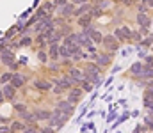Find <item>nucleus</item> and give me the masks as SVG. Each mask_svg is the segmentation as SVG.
<instances>
[{"instance_id": "nucleus-22", "label": "nucleus", "mask_w": 153, "mask_h": 133, "mask_svg": "<svg viewBox=\"0 0 153 133\" xmlns=\"http://www.w3.org/2000/svg\"><path fill=\"white\" fill-rule=\"evenodd\" d=\"M84 73H89V75H102V68H100L96 62H89L87 66H84Z\"/></svg>"}, {"instance_id": "nucleus-31", "label": "nucleus", "mask_w": 153, "mask_h": 133, "mask_svg": "<svg viewBox=\"0 0 153 133\" xmlns=\"http://www.w3.org/2000/svg\"><path fill=\"white\" fill-rule=\"evenodd\" d=\"M39 132H41V133H55L57 130H55V128H52L50 124H45V126H41V124H39Z\"/></svg>"}, {"instance_id": "nucleus-15", "label": "nucleus", "mask_w": 153, "mask_h": 133, "mask_svg": "<svg viewBox=\"0 0 153 133\" xmlns=\"http://www.w3.org/2000/svg\"><path fill=\"white\" fill-rule=\"evenodd\" d=\"M91 9H93V5H91L89 2H85V4H78V5H75L73 16H75V18H78V16H82V14H87Z\"/></svg>"}, {"instance_id": "nucleus-1", "label": "nucleus", "mask_w": 153, "mask_h": 133, "mask_svg": "<svg viewBox=\"0 0 153 133\" xmlns=\"http://www.w3.org/2000/svg\"><path fill=\"white\" fill-rule=\"evenodd\" d=\"M32 80V75H29V73H23V71H14L13 73V78H11V84L14 85V87L18 89H23V87H27L29 85V82Z\"/></svg>"}, {"instance_id": "nucleus-13", "label": "nucleus", "mask_w": 153, "mask_h": 133, "mask_svg": "<svg viewBox=\"0 0 153 133\" xmlns=\"http://www.w3.org/2000/svg\"><path fill=\"white\" fill-rule=\"evenodd\" d=\"M20 119H22L25 124H32V126H34V124H39L38 117H36V114H34V110H32V108H30L29 112H25L23 115H20Z\"/></svg>"}, {"instance_id": "nucleus-3", "label": "nucleus", "mask_w": 153, "mask_h": 133, "mask_svg": "<svg viewBox=\"0 0 153 133\" xmlns=\"http://www.w3.org/2000/svg\"><path fill=\"white\" fill-rule=\"evenodd\" d=\"M16 51L14 50H11V48H5L4 51H0V64L4 66V68H7L9 69V66L11 64H14L16 62Z\"/></svg>"}, {"instance_id": "nucleus-12", "label": "nucleus", "mask_w": 153, "mask_h": 133, "mask_svg": "<svg viewBox=\"0 0 153 133\" xmlns=\"http://www.w3.org/2000/svg\"><path fill=\"white\" fill-rule=\"evenodd\" d=\"M73 11H75V4H71V2H68L66 5H62V7L57 9L59 16H62L64 20H66V18H71V16H73Z\"/></svg>"}, {"instance_id": "nucleus-43", "label": "nucleus", "mask_w": 153, "mask_h": 133, "mask_svg": "<svg viewBox=\"0 0 153 133\" xmlns=\"http://www.w3.org/2000/svg\"><path fill=\"white\" fill-rule=\"evenodd\" d=\"M0 68H2V64H0Z\"/></svg>"}, {"instance_id": "nucleus-30", "label": "nucleus", "mask_w": 153, "mask_h": 133, "mask_svg": "<svg viewBox=\"0 0 153 133\" xmlns=\"http://www.w3.org/2000/svg\"><path fill=\"white\" fill-rule=\"evenodd\" d=\"M80 87H82V90H84V92H91L94 85H93L91 82H87V80H82V84H80Z\"/></svg>"}, {"instance_id": "nucleus-28", "label": "nucleus", "mask_w": 153, "mask_h": 133, "mask_svg": "<svg viewBox=\"0 0 153 133\" xmlns=\"http://www.w3.org/2000/svg\"><path fill=\"white\" fill-rule=\"evenodd\" d=\"M7 48H11V50H14V51H16V50H20V48H22V46H20V39H18V37L11 39V41L7 43Z\"/></svg>"}, {"instance_id": "nucleus-36", "label": "nucleus", "mask_w": 153, "mask_h": 133, "mask_svg": "<svg viewBox=\"0 0 153 133\" xmlns=\"http://www.w3.org/2000/svg\"><path fill=\"white\" fill-rule=\"evenodd\" d=\"M137 21H139V23H141V25H144V27H146V25H148V18H146V16H144V12H141V14H139V16H137Z\"/></svg>"}, {"instance_id": "nucleus-44", "label": "nucleus", "mask_w": 153, "mask_h": 133, "mask_svg": "<svg viewBox=\"0 0 153 133\" xmlns=\"http://www.w3.org/2000/svg\"><path fill=\"white\" fill-rule=\"evenodd\" d=\"M39 133H41V132H39Z\"/></svg>"}, {"instance_id": "nucleus-42", "label": "nucleus", "mask_w": 153, "mask_h": 133, "mask_svg": "<svg viewBox=\"0 0 153 133\" xmlns=\"http://www.w3.org/2000/svg\"><path fill=\"white\" fill-rule=\"evenodd\" d=\"M39 4H41V0H34V2H32V7H34V9H36V7H38Z\"/></svg>"}, {"instance_id": "nucleus-16", "label": "nucleus", "mask_w": 153, "mask_h": 133, "mask_svg": "<svg viewBox=\"0 0 153 133\" xmlns=\"http://www.w3.org/2000/svg\"><path fill=\"white\" fill-rule=\"evenodd\" d=\"M59 44L61 43H50L46 46V51H48L50 60H59Z\"/></svg>"}, {"instance_id": "nucleus-19", "label": "nucleus", "mask_w": 153, "mask_h": 133, "mask_svg": "<svg viewBox=\"0 0 153 133\" xmlns=\"http://www.w3.org/2000/svg\"><path fill=\"white\" fill-rule=\"evenodd\" d=\"M45 71L50 75H57L61 71V64L57 60H48V64H45Z\"/></svg>"}, {"instance_id": "nucleus-21", "label": "nucleus", "mask_w": 153, "mask_h": 133, "mask_svg": "<svg viewBox=\"0 0 153 133\" xmlns=\"http://www.w3.org/2000/svg\"><path fill=\"white\" fill-rule=\"evenodd\" d=\"M91 21H93V16H91V12H87V14H82V16H78L76 18V25L78 27H89L91 25Z\"/></svg>"}, {"instance_id": "nucleus-18", "label": "nucleus", "mask_w": 153, "mask_h": 133, "mask_svg": "<svg viewBox=\"0 0 153 133\" xmlns=\"http://www.w3.org/2000/svg\"><path fill=\"white\" fill-rule=\"evenodd\" d=\"M36 59H38L39 64H48V60H50V57H48V51H46V48H36Z\"/></svg>"}, {"instance_id": "nucleus-27", "label": "nucleus", "mask_w": 153, "mask_h": 133, "mask_svg": "<svg viewBox=\"0 0 153 133\" xmlns=\"http://www.w3.org/2000/svg\"><path fill=\"white\" fill-rule=\"evenodd\" d=\"M130 71H132L134 75H143V71H144V68H143V64H141V62H135V64H132V68H130Z\"/></svg>"}, {"instance_id": "nucleus-2", "label": "nucleus", "mask_w": 153, "mask_h": 133, "mask_svg": "<svg viewBox=\"0 0 153 133\" xmlns=\"http://www.w3.org/2000/svg\"><path fill=\"white\" fill-rule=\"evenodd\" d=\"M30 82H32V87L36 89V90H39V92H50V90H52V82H50V78L36 76V78H32Z\"/></svg>"}, {"instance_id": "nucleus-14", "label": "nucleus", "mask_w": 153, "mask_h": 133, "mask_svg": "<svg viewBox=\"0 0 153 133\" xmlns=\"http://www.w3.org/2000/svg\"><path fill=\"white\" fill-rule=\"evenodd\" d=\"M114 37L117 39V41H123V39H130V37H132V32H130V29H128V27H119V29H116Z\"/></svg>"}, {"instance_id": "nucleus-26", "label": "nucleus", "mask_w": 153, "mask_h": 133, "mask_svg": "<svg viewBox=\"0 0 153 133\" xmlns=\"http://www.w3.org/2000/svg\"><path fill=\"white\" fill-rule=\"evenodd\" d=\"M89 37H91V41H93V43H102V39H103V36H102V34H100L96 29H94V30L89 34Z\"/></svg>"}, {"instance_id": "nucleus-33", "label": "nucleus", "mask_w": 153, "mask_h": 133, "mask_svg": "<svg viewBox=\"0 0 153 133\" xmlns=\"http://www.w3.org/2000/svg\"><path fill=\"white\" fill-rule=\"evenodd\" d=\"M32 12H34V7H30V9H27L25 12H22V14L18 16V20H23V21H25V20H27V18H29V16H30Z\"/></svg>"}, {"instance_id": "nucleus-35", "label": "nucleus", "mask_w": 153, "mask_h": 133, "mask_svg": "<svg viewBox=\"0 0 153 133\" xmlns=\"http://www.w3.org/2000/svg\"><path fill=\"white\" fill-rule=\"evenodd\" d=\"M52 2H53V7H55V11H57L59 7H62V5H66V4H68L70 0H52Z\"/></svg>"}, {"instance_id": "nucleus-11", "label": "nucleus", "mask_w": 153, "mask_h": 133, "mask_svg": "<svg viewBox=\"0 0 153 133\" xmlns=\"http://www.w3.org/2000/svg\"><path fill=\"white\" fill-rule=\"evenodd\" d=\"M25 123L20 119V117H14V119H11V123H9V132L11 133H22L25 130Z\"/></svg>"}, {"instance_id": "nucleus-29", "label": "nucleus", "mask_w": 153, "mask_h": 133, "mask_svg": "<svg viewBox=\"0 0 153 133\" xmlns=\"http://www.w3.org/2000/svg\"><path fill=\"white\" fill-rule=\"evenodd\" d=\"M43 7H45V11L46 12H55V7H53V2L52 0H46V2H43Z\"/></svg>"}, {"instance_id": "nucleus-9", "label": "nucleus", "mask_w": 153, "mask_h": 133, "mask_svg": "<svg viewBox=\"0 0 153 133\" xmlns=\"http://www.w3.org/2000/svg\"><path fill=\"white\" fill-rule=\"evenodd\" d=\"M68 75L73 78L75 85H80V84H82V80H84V69H80V68H75V66H71V68L68 69Z\"/></svg>"}, {"instance_id": "nucleus-8", "label": "nucleus", "mask_w": 153, "mask_h": 133, "mask_svg": "<svg viewBox=\"0 0 153 133\" xmlns=\"http://www.w3.org/2000/svg\"><path fill=\"white\" fill-rule=\"evenodd\" d=\"M34 110V114H36V117H38L39 123H46L48 119H50V115H52V110L48 108V107H36V108H32Z\"/></svg>"}, {"instance_id": "nucleus-40", "label": "nucleus", "mask_w": 153, "mask_h": 133, "mask_svg": "<svg viewBox=\"0 0 153 133\" xmlns=\"http://www.w3.org/2000/svg\"><path fill=\"white\" fill-rule=\"evenodd\" d=\"M71 4H75V5H78V4H85V2H89V0H70Z\"/></svg>"}, {"instance_id": "nucleus-32", "label": "nucleus", "mask_w": 153, "mask_h": 133, "mask_svg": "<svg viewBox=\"0 0 153 133\" xmlns=\"http://www.w3.org/2000/svg\"><path fill=\"white\" fill-rule=\"evenodd\" d=\"M89 12H91V16H93V18H100V16L103 14V9H100V7H93Z\"/></svg>"}, {"instance_id": "nucleus-5", "label": "nucleus", "mask_w": 153, "mask_h": 133, "mask_svg": "<svg viewBox=\"0 0 153 133\" xmlns=\"http://www.w3.org/2000/svg\"><path fill=\"white\" fill-rule=\"evenodd\" d=\"M82 96H84V90H82L80 85H73L71 89L66 90V99H68L70 103H73V105H76V103L82 99Z\"/></svg>"}, {"instance_id": "nucleus-38", "label": "nucleus", "mask_w": 153, "mask_h": 133, "mask_svg": "<svg viewBox=\"0 0 153 133\" xmlns=\"http://www.w3.org/2000/svg\"><path fill=\"white\" fill-rule=\"evenodd\" d=\"M0 133H11L9 132V124H2L0 123Z\"/></svg>"}, {"instance_id": "nucleus-6", "label": "nucleus", "mask_w": 153, "mask_h": 133, "mask_svg": "<svg viewBox=\"0 0 153 133\" xmlns=\"http://www.w3.org/2000/svg\"><path fill=\"white\" fill-rule=\"evenodd\" d=\"M102 44L105 46V50L109 53H114V51H117V48H119V43H117V39H116L114 36H103Z\"/></svg>"}, {"instance_id": "nucleus-4", "label": "nucleus", "mask_w": 153, "mask_h": 133, "mask_svg": "<svg viewBox=\"0 0 153 133\" xmlns=\"http://www.w3.org/2000/svg\"><path fill=\"white\" fill-rule=\"evenodd\" d=\"M2 87V92H4V98H5V103H14L18 99V89L14 87L11 82L9 84H4L0 85Z\"/></svg>"}, {"instance_id": "nucleus-41", "label": "nucleus", "mask_w": 153, "mask_h": 133, "mask_svg": "<svg viewBox=\"0 0 153 133\" xmlns=\"http://www.w3.org/2000/svg\"><path fill=\"white\" fill-rule=\"evenodd\" d=\"M139 11H141V12H146V11H148V9H146V5H144V4H143V5H139Z\"/></svg>"}, {"instance_id": "nucleus-37", "label": "nucleus", "mask_w": 153, "mask_h": 133, "mask_svg": "<svg viewBox=\"0 0 153 133\" xmlns=\"http://www.w3.org/2000/svg\"><path fill=\"white\" fill-rule=\"evenodd\" d=\"M109 5H111V2H109V0H100V2H98V7H100V9H103V11H105V7H109Z\"/></svg>"}, {"instance_id": "nucleus-20", "label": "nucleus", "mask_w": 153, "mask_h": 133, "mask_svg": "<svg viewBox=\"0 0 153 133\" xmlns=\"http://www.w3.org/2000/svg\"><path fill=\"white\" fill-rule=\"evenodd\" d=\"M94 62H96L100 68H102V66H109V62H111V53H96Z\"/></svg>"}, {"instance_id": "nucleus-7", "label": "nucleus", "mask_w": 153, "mask_h": 133, "mask_svg": "<svg viewBox=\"0 0 153 133\" xmlns=\"http://www.w3.org/2000/svg\"><path fill=\"white\" fill-rule=\"evenodd\" d=\"M30 110V105L27 103V101H14L13 103V114H14V117H20V115H23L25 112H29Z\"/></svg>"}, {"instance_id": "nucleus-24", "label": "nucleus", "mask_w": 153, "mask_h": 133, "mask_svg": "<svg viewBox=\"0 0 153 133\" xmlns=\"http://www.w3.org/2000/svg\"><path fill=\"white\" fill-rule=\"evenodd\" d=\"M59 59H71V51H70V46L66 44H59Z\"/></svg>"}, {"instance_id": "nucleus-39", "label": "nucleus", "mask_w": 153, "mask_h": 133, "mask_svg": "<svg viewBox=\"0 0 153 133\" xmlns=\"http://www.w3.org/2000/svg\"><path fill=\"white\" fill-rule=\"evenodd\" d=\"M5 103V98H4V92H2V87H0V107Z\"/></svg>"}, {"instance_id": "nucleus-25", "label": "nucleus", "mask_w": 153, "mask_h": 133, "mask_svg": "<svg viewBox=\"0 0 153 133\" xmlns=\"http://www.w3.org/2000/svg\"><path fill=\"white\" fill-rule=\"evenodd\" d=\"M13 73H14V71H11V69H7V71L0 73V85L9 84V82H11V78H13Z\"/></svg>"}, {"instance_id": "nucleus-34", "label": "nucleus", "mask_w": 153, "mask_h": 133, "mask_svg": "<svg viewBox=\"0 0 153 133\" xmlns=\"http://www.w3.org/2000/svg\"><path fill=\"white\" fill-rule=\"evenodd\" d=\"M45 14H46V11H45V7H43V5H39V7H38V11L34 12V16H36L38 20H41V18H45Z\"/></svg>"}, {"instance_id": "nucleus-10", "label": "nucleus", "mask_w": 153, "mask_h": 133, "mask_svg": "<svg viewBox=\"0 0 153 133\" xmlns=\"http://www.w3.org/2000/svg\"><path fill=\"white\" fill-rule=\"evenodd\" d=\"M55 108H59L61 112H64V114H68V115H71V114L75 112V105L70 103L68 99H61V101H57Z\"/></svg>"}, {"instance_id": "nucleus-23", "label": "nucleus", "mask_w": 153, "mask_h": 133, "mask_svg": "<svg viewBox=\"0 0 153 133\" xmlns=\"http://www.w3.org/2000/svg\"><path fill=\"white\" fill-rule=\"evenodd\" d=\"M34 46H36V48H46V46H48V41H46V37L43 36V32L34 34Z\"/></svg>"}, {"instance_id": "nucleus-17", "label": "nucleus", "mask_w": 153, "mask_h": 133, "mask_svg": "<svg viewBox=\"0 0 153 133\" xmlns=\"http://www.w3.org/2000/svg\"><path fill=\"white\" fill-rule=\"evenodd\" d=\"M18 39H20V46H22V48L34 46V36H32V34H20Z\"/></svg>"}]
</instances>
